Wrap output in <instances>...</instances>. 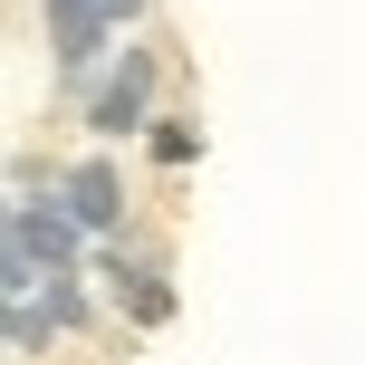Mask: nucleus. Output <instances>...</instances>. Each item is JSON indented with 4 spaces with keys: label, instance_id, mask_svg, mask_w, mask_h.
Segmentation results:
<instances>
[{
    "label": "nucleus",
    "instance_id": "f257e3e1",
    "mask_svg": "<svg viewBox=\"0 0 365 365\" xmlns=\"http://www.w3.org/2000/svg\"><path fill=\"white\" fill-rule=\"evenodd\" d=\"M48 10H58V68H68V77H87L96 38H106L115 19H135L145 0H48Z\"/></svg>",
    "mask_w": 365,
    "mask_h": 365
},
{
    "label": "nucleus",
    "instance_id": "f03ea898",
    "mask_svg": "<svg viewBox=\"0 0 365 365\" xmlns=\"http://www.w3.org/2000/svg\"><path fill=\"white\" fill-rule=\"evenodd\" d=\"M145 87H154V58H125V68L96 87V135H135L145 125Z\"/></svg>",
    "mask_w": 365,
    "mask_h": 365
},
{
    "label": "nucleus",
    "instance_id": "7ed1b4c3",
    "mask_svg": "<svg viewBox=\"0 0 365 365\" xmlns=\"http://www.w3.org/2000/svg\"><path fill=\"white\" fill-rule=\"evenodd\" d=\"M68 192H77V202H68V212H77V221H87V231H106V221H115V173H106V164H87V173H77V182H68Z\"/></svg>",
    "mask_w": 365,
    "mask_h": 365
}]
</instances>
